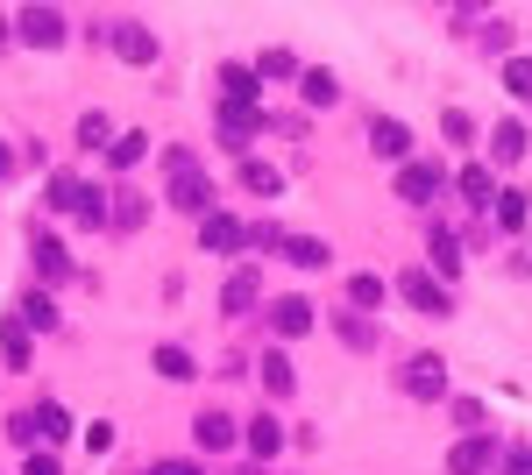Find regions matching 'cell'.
I'll list each match as a JSON object with an SVG mask.
<instances>
[{"instance_id":"6da1fadb","label":"cell","mask_w":532,"mask_h":475,"mask_svg":"<svg viewBox=\"0 0 532 475\" xmlns=\"http://www.w3.org/2000/svg\"><path fill=\"white\" fill-rule=\"evenodd\" d=\"M50 206H57V213H71V220H86V227H100V220H107V192H100V185H86V178H50Z\"/></svg>"},{"instance_id":"7a4b0ae2","label":"cell","mask_w":532,"mask_h":475,"mask_svg":"<svg viewBox=\"0 0 532 475\" xmlns=\"http://www.w3.org/2000/svg\"><path fill=\"white\" fill-rule=\"evenodd\" d=\"M206 199H213L206 171L192 164V156H171V206H185V213H206Z\"/></svg>"},{"instance_id":"3957f363","label":"cell","mask_w":532,"mask_h":475,"mask_svg":"<svg viewBox=\"0 0 532 475\" xmlns=\"http://www.w3.org/2000/svg\"><path fill=\"white\" fill-rule=\"evenodd\" d=\"M405 390H412L419 405H426V398H447V362H440V355H412V362H405Z\"/></svg>"},{"instance_id":"277c9868","label":"cell","mask_w":532,"mask_h":475,"mask_svg":"<svg viewBox=\"0 0 532 475\" xmlns=\"http://www.w3.org/2000/svg\"><path fill=\"white\" fill-rule=\"evenodd\" d=\"M199 242H206L213 256H235V249H249V227L227 220V213H206V220H199Z\"/></svg>"},{"instance_id":"5b68a950","label":"cell","mask_w":532,"mask_h":475,"mask_svg":"<svg viewBox=\"0 0 532 475\" xmlns=\"http://www.w3.org/2000/svg\"><path fill=\"white\" fill-rule=\"evenodd\" d=\"M15 29H22V43H36V50H57V43H64V15H57V8H22Z\"/></svg>"},{"instance_id":"8992f818","label":"cell","mask_w":532,"mask_h":475,"mask_svg":"<svg viewBox=\"0 0 532 475\" xmlns=\"http://www.w3.org/2000/svg\"><path fill=\"white\" fill-rule=\"evenodd\" d=\"M398 291H405V305H419V312H447V284H440V277H426V270H405V277H398Z\"/></svg>"},{"instance_id":"52a82bcc","label":"cell","mask_w":532,"mask_h":475,"mask_svg":"<svg viewBox=\"0 0 532 475\" xmlns=\"http://www.w3.org/2000/svg\"><path fill=\"white\" fill-rule=\"evenodd\" d=\"M270 327H277L284 341L313 334V305H306V298H277V305H270Z\"/></svg>"},{"instance_id":"ba28073f","label":"cell","mask_w":532,"mask_h":475,"mask_svg":"<svg viewBox=\"0 0 532 475\" xmlns=\"http://www.w3.org/2000/svg\"><path fill=\"white\" fill-rule=\"evenodd\" d=\"M114 50H121L128 64H157V36H149L142 22H121V29H114Z\"/></svg>"},{"instance_id":"9c48e42d","label":"cell","mask_w":532,"mask_h":475,"mask_svg":"<svg viewBox=\"0 0 532 475\" xmlns=\"http://www.w3.org/2000/svg\"><path fill=\"white\" fill-rule=\"evenodd\" d=\"M490 461H497V447H490L483 433H469L462 447H454V454H447V468H454V475H483Z\"/></svg>"},{"instance_id":"30bf717a","label":"cell","mask_w":532,"mask_h":475,"mask_svg":"<svg viewBox=\"0 0 532 475\" xmlns=\"http://www.w3.org/2000/svg\"><path fill=\"white\" fill-rule=\"evenodd\" d=\"M256 376H263L270 398H291V390H298V376H291V355H284V348H270V355L256 362Z\"/></svg>"},{"instance_id":"8fae6325","label":"cell","mask_w":532,"mask_h":475,"mask_svg":"<svg viewBox=\"0 0 532 475\" xmlns=\"http://www.w3.org/2000/svg\"><path fill=\"white\" fill-rule=\"evenodd\" d=\"M369 149H376V156H391V164H405L412 128H405V121H376V128H369Z\"/></svg>"},{"instance_id":"7c38bea8","label":"cell","mask_w":532,"mask_h":475,"mask_svg":"<svg viewBox=\"0 0 532 475\" xmlns=\"http://www.w3.org/2000/svg\"><path fill=\"white\" fill-rule=\"evenodd\" d=\"M433 192H440V171H433V164H405V171H398V199L426 206Z\"/></svg>"},{"instance_id":"4fadbf2b","label":"cell","mask_w":532,"mask_h":475,"mask_svg":"<svg viewBox=\"0 0 532 475\" xmlns=\"http://www.w3.org/2000/svg\"><path fill=\"white\" fill-rule=\"evenodd\" d=\"M263 128V114L256 107H220V135H227V149H249V135Z\"/></svg>"},{"instance_id":"5bb4252c","label":"cell","mask_w":532,"mask_h":475,"mask_svg":"<svg viewBox=\"0 0 532 475\" xmlns=\"http://www.w3.org/2000/svg\"><path fill=\"white\" fill-rule=\"evenodd\" d=\"M220 93H227V107H256V71L249 64H227L220 71Z\"/></svg>"},{"instance_id":"9a60e30c","label":"cell","mask_w":532,"mask_h":475,"mask_svg":"<svg viewBox=\"0 0 532 475\" xmlns=\"http://www.w3.org/2000/svg\"><path fill=\"white\" fill-rule=\"evenodd\" d=\"M36 270H43V284H64V277H71V256H64V242L36 234Z\"/></svg>"},{"instance_id":"2e32d148","label":"cell","mask_w":532,"mask_h":475,"mask_svg":"<svg viewBox=\"0 0 532 475\" xmlns=\"http://www.w3.org/2000/svg\"><path fill=\"white\" fill-rule=\"evenodd\" d=\"M256 291H263V284H256V270H235V277L220 284V305H227V312H249V305H256Z\"/></svg>"},{"instance_id":"e0dca14e","label":"cell","mask_w":532,"mask_h":475,"mask_svg":"<svg viewBox=\"0 0 532 475\" xmlns=\"http://www.w3.org/2000/svg\"><path fill=\"white\" fill-rule=\"evenodd\" d=\"M298 93H306L313 107H334L341 100V78L334 71H298Z\"/></svg>"},{"instance_id":"ac0fdd59","label":"cell","mask_w":532,"mask_h":475,"mask_svg":"<svg viewBox=\"0 0 532 475\" xmlns=\"http://www.w3.org/2000/svg\"><path fill=\"white\" fill-rule=\"evenodd\" d=\"M284 263H298V270H327V242H313V234H291V242H284Z\"/></svg>"},{"instance_id":"d6986e66","label":"cell","mask_w":532,"mask_h":475,"mask_svg":"<svg viewBox=\"0 0 532 475\" xmlns=\"http://www.w3.org/2000/svg\"><path fill=\"white\" fill-rule=\"evenodd\" d=\"M142 156H149V135L135 128V135H114V149H107V164H114V171H135Z\"/></svg>"},{"instance_id":"ffe728a7","label":"cell","mask_w":532,"mask_h":475,"mask_svg":"<svg viewBox=\"0 0 532 475\" xmlns=\"http://www.w3.org/2000/svg\"><path fill=\"white\" fill-rule=\"evenodd\" d=\"M490 156H497V164H518V156H525V121H504L490 135Z\"/></svg>"},{"instance_id":"44dd1931","label":"cell","mask_w":532,"mask_h":475,"mask_svg":"<svg viewBox=\"0 0 532 475\" xmlns=\"http://www.w3.org/2000/svg\"><path fill=\"white\" fill-rule=\"evenodd\" d=\"M433 270L440 277H462V242H454L447 227H433Z\"/></svg>"},{"instance_id":"7402d4cb","label":"cell","mask_w":532,"mask_h":475,"mask_svg":"<svg viewBox=\"0 0 532 475\" xmlns=\"http://www.w3.org/2000/svg\"><path fill=\"white\" fill-rule=\"evenodd\" d=\"M29 426H36V440H71V419H64V405H36V412H29Z\"/></svg>"},{"instance_id":"603a6c76","label":"cell","mask_w":532,"mask_h":475,"mask_svg":"<svg viewBox=\"0 0 532 475\" xmlns=\"http://www.w3.org/2000/svg\"><path fill=\"white\" fill-rule=\"evenodd\" d=\"M277 447H284V426H277L270 412H263V419H249V454H263V461H270Z\"/></svg>"},{"instance_id":"cb8c5ba5","label":"cell","mask_w":532,"mask_h":475,"mask_svg":"<svg viewBox=\"0 0 532 475\" xmlns=\"http://www.w3.org/2000/svg\"><path fill=\"white\" fill-rule=\"evenodd\" d=\"M22 327H29V334H50V327H57V305H50L43 291H29V298H22Z\"/></svg>"},{"instance_id":"d4e9b609","label":"cell","mask_w":532,"mask_h":475,"mask_svg":"<svg viewBox=\"0 0 532 475\" xmlns=\"http://www.w3.org/2000/svg\"><path fill=\"white\" fill-rule=\"evenodd\" d=\"M0 355H8L15 369H29V327L22 320H0Z\"/></svg>"},{"instance_id":"484cf974","label":"cell","mask_w":532,"mask_h":475,"mask_svg":"<svg viewBox=\"0 0 532 475\" xmlns=\"http://www.w3.org/2000/svg\"><path fill=\"white\" fill-rule=\"evenodd\" d=\"M199 447H213V454L235 447V419H227V412H206V419H199Z\"/></svg>"},{"instance_id":"4316f807","label":"cell","mask_w":532,"mask_h":475,"mask_svg":"<svg viewBox=\"0 0 532 475\" xmlns=\"http://www.w3.org/2000/svg\"><path fill=\"white\" fill-rule=\"evenodd\" d=\"M79 149H114V121L107 114H79Z\"/></svg>"},{"instance_id":"83f0119b","label":"cell","mask_w":532,"mask_h":475,"mask_svg":"<svg viewBox=\"0 0 532 475\" xmlns=\"http://www.w3.org/2000/svg\"><path fill=\"white\" fill-rule=\"evenodd\" d=\"M462 199H469V206H490V199H497V185H490V164H469V171H462Z\"/></svg>"},{"instance_id":"f1b7e54d","label":"cell","mask_w":532,"mask_h":475,"mask_svg":"<svg viewBox=\"0 0 532 475\" xmlns=\"http://www.w3.org/2000/svg\"><path fill=\"white\" fill-rule=\"evenodd\" d=\"M242 185H249V192H263V199H270V192H277V185H284V178H277V171H270V164H256V156H242Z\"/></svg>"},{"instance_id":"f546056e","label":"cell","mask_w":532,"mask_h":475,"mask_svg":"<svg viewBox=\"0 0 532 475\" xmlns=\"http://www.w3.org/2000/svg\"><path fill=\"white\" fill-rule=\"evenodd\" d=\"M157 376H171V383H185V376H192V355L164 341V348H157Z\"/></svg>"},{"instance_id":"4dcf8cb0","label":"cell","mask_w":532,"mask_h":475,"mask_svg":"<svg viewBox=\"0 0 532 475\" xmlns=\"http://www.w3.org/2000/svg\"><path fill=\"white\" fill-rule=\"evenodd\" d=\"M504 93L532 100V57H511V64H504Z\"/></svg>"},{"instance_id":"1f68e13d","label":"cell","mask_w":532,"mask_h":475,"mask_svg":"<svg viewBox=\"0 0 532 475\" xmlns=\"http://www.w3.org/2000/svg\"><path fill=\"white\" fill-rule=\"evenodd\" d=\"M348 298H355V305L369 312L376 298H384V277H369V270H355V277H348Z\"/></svg>"},{"instance_id":"d6a6232c","label":"cell","mask_w":532,"mask_h":475,"mask_svg":"<svg viewBox=\"0 0 532 475\" xmlns=\"http://www.w3.org/2000/svg\"><path fill=\"white\" fill-rule=\"evenodd\" d=\"M497 220L518 234V227H525V192H497Z\"/></svg>"},{"instance_id":"836d02e7","label":"cell","mask_w":532,"mask_h":475,"mask_svg":"<svg viewBox=\"0 0 532 475\" xmlns=\"http://www.w3.org/2000/svg\"><path fill=\"white\" fill-rule=\"evenodd\" d=\"M256 71H270V78H298V57H291V50H263Z\"/></svg>"},{"instance_id":"e575fe53","label":"cell","mask_w":532,"mask_h":475,"mask_svg":"<svg viewBox=\"0 0 532 475\" xmlns=\"http://www.w3.org/2000/svg\"><path fill=\"white\" fill-rule=\"evenodd\" d=\"M440 128H447V142H469V135H476V121H469L462 107H447V114H440Z\"/></svg>"},{"instance_id":"d590c367","label":"cell","mask_w":532,"mask_h":475,"mask_svg":"<svg viewBox=\"0 0 532 475\" xmlns=\"http://www.w3.org/2000/svg\"><path fill=\"white\" fill-rule=\"evenodd\" d=\"M454 419H462V426L476 433V426H483V405H476V398H454Z\"/></svg>"},{"instance_id":"8d00e7d4","label":"cell","mask_w":532,"mask_h":475,"mask_svg":"<svg viewBox=\"0 0 532 475\" xmlns=\"http://www.w3.org/2000/svg\"><path fill=\"white\" fill-rule=\"evenodd\" d=\"M483 50H511V22H490L483 29Z\"/></svg>"},{"instance_id":"74e56055","label":"cell","mask_w":532,"mask_h":475,"mask_svg":"<svg viewBox=\"0 0 532 475\" xmlns=\"http://www.w3.org/2000/svg\"><path fill=\"white\" fill-rule=\"evenodd\" d=\"M341 341H348V348H369L376 334H369V320H348V327H341Z\"/></svg>"},{"instance_id":"f35d334b","label":"cell","mask_w":532,"mask_h":475,"mask_svg":"<svg viewBox=\"0 0 532 475\" xmlns=\"http://www.w3.org/2000/svg\"><path fill=\"white\" fill-rule=\"evenodd\" d=\"M22 475H64V468H57V454H29V468H22Z\"/></svg>"},{"instance_id":"ab89813d","label":"cell","mask_w":532,"mask_h":475,"mask_svg":"<svg viewBox=\"0 0 532 475\" xmlns=\"http://www.w3.org/2000/svg\"><path fill=\"white\" fill-rule=\"evenodd\" d=\"M504 475H532V454H511V461H504Z\"/></svg>"},{"instance_id":"60d3db41","label":"cell","mask_w":532,"mask_h":475,"mask_svg":"<svg viewBox=\"0 0 532 475\" xmlns=\"http://www.w3.org/2000/svg\"><path fill=\"white\" fill-rule=\"evenodd\" d=\"M8 171H15V149H8V142H0V178H8Z\"/></svg>"},{"instance_id":"b9f144b4","label":"cell","mask_w":532,"mask_h":475,"mask_svg":"<svg viewBox=\"0 0 532 475\" xmlns=\"http://www.w3.org/2000/svg\"><path fill=\"white\" fill-rule=\"evenodd\" d=\"M157 475H199V468H185V461H164V468H157Z\"/></svg>"}]
</instances>
